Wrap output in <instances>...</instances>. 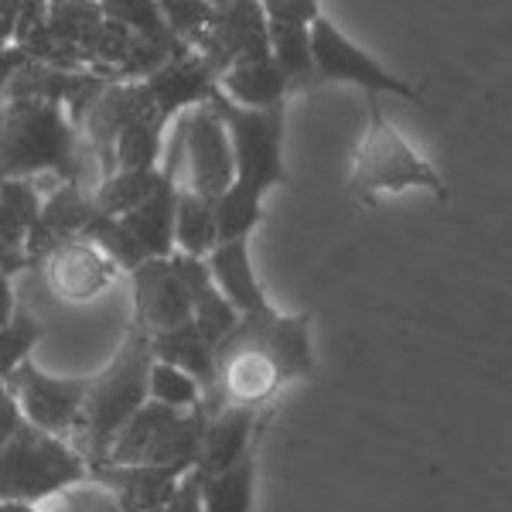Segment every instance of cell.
Listing matches in <instances>:
<instances>
[{"instance_id": "11", "label": "cell", "mask_w": 512, "mask_h": 512, "mask_svg": "<svg viewBox=\"0 0 512 512\" xmlns=\"http://www.w3.org/2000/svg\"><path fill=\"white\" fill-rule=\"evenodd\" d=\"M185 161L188 178L178 185L192 188L195 195L216 202L219 195L233 185V147H229L226 123L209 103H198L185 120H181L178 137V164Z\"/></svg>"}, {"instance_id": "15", "label": "cell", "mask_w": 512, "mask_h": 512, "mask_svg": "<svg viewBox=\"0 0 512 512\" xmlns=\"http://www.w3.org/2000/svg\"><path fill=\"white\" fill-rule=\"evenodd\" d=\"M96 216L93 209V195L89 188L72 185V181H59L48 195H41V209L35 226L28 229V239H24V260L41 263L55 246L69 243V239H79L82 229L89 226V219Z\"/></svg>"}, {"instance_id": "6", "label": "cell", "mask_w": 512, "mask_h": 512, "mask_svg": "<svg viewBox=\"0 0 512 512\" xmlns=\"http://www.w3.org/2000/svg\"><path fill=\"white\" fill-rule=\"evenodd\" d=\"M369 103V130L359 144L352 168V195L362 205H376V195L383 192H403V188H427L434 198H448V185L437 175V168L427 158H420L414 147L400 137V130L386 120L379 96L366 93Z\"/></svg>"}, {"instance_id": "40", "label": "cell", "mask_w": 512, "mask_h": 512, "mask_svg": "<svg viewBox=\"0 0 512 512\" xmlns=\"http://www.w3.org/2000/svg\"><path fill=\"white\" fill-rule=\"evenodd\" d=\"M24 62H28V55H24L21 48H4V52H0V96L7 93L14 72H18Z\"/></svg>"}, {"instance_id": "32", "label": "cell", "mask_w": 512, "mask_h": 512, "mask_svg": "<svg viewBox=\"0 0 512 512\" xmlns=\"http://www.w3.org/2000/svg\"><path fill=\"white\" fill-rule=\"evenodd\" d=\"M99 4H103L106 18L123 24V28H130L140 38H147V41H175L154 0H99Z\"/></svg>"}, {"instance_id": "41", "label": "cell", "mask_w": 512, "mask_h": 512, "mask_svg": "<svg viewBox=\"0 0 512 512\" xmlns=\"http://www.w3.org/2000/svg\"><path fill=\"white\" fill-rule=\"evenodd\" d=\"M28 267V260H24L21 250H14V246H7L4 239H0V274L4 277H14L18 270Z\"/></svg>"}, {"instance_id": "28", "label": "cell", "mask_w": 512, "mask_h": 512, "mask_svg": "<svg viewBox=\"0 0 512 512\" xmlns=\"http://www.w3.org/2000/svg\"><path fill=\"white\" fill-rule=\"evenodd\" d=\"M82 239H89V243H93L96 250L113 263V267L127 270V274H130V270H137L144 260H151L144 246H140L137 239L120 226V219L99 216V212L89 219V226L82 229Z\"/></svg>"}, {"instance_id": "19", "label": "cell", "mask_w": 512, "mask_h": 512, "mask_svg": "<svg viewBox=\"0 0 512 512\" xmlns=\"http://www.w3.org/2000/svg\"><path fill=\"white\" fill-rule=\"evenodd\" d=\"M256 431V410L253 407H222L205 420L202 448H198L195 472L212 475L222 468L236 465L243 454H250V437Z\"/></svg>"}, {"instance_id": "43", "label": "cell", "mask_w": 512, "mask_h": 512, "mask_svg": "<svg viewBox=\"0 0 512 512\" xmlns=\"http://www.w3.org/2000/svg\"><path fill=\"white\" fill-rule=\"evenodd\" d=\"M0 512H45V509L28 506V502H0Z\"/></svg>"}, {"instance_id": "27", "label": "cell", "mask_w": 512, "mask_h": 512, "mask_svg": "<svg viewBox=\"0 0 512 512\" xmlns=\"http://www.w3.org/2000/svg\"><path fill=\"white\" fill-rule=\"evenodd\" d=\"M41 209V192L31 178H4L0 181V239L21 250L28 229L35 226ZM24 253V250H21Z\"/></svg>"}, {"instance_id": "9", "label": "cell", "mask_w": 512, "mask_h": 512, "mask_svg": "<svg viewBox=\"0 0 512 512\" xmlns=\"http://www.w3.org/2000/svg\"><path fill=\"white\" fill-rule=\"evenodd\" d=\"M161 117L158 103H154L151 89L144 79H106L89 99L86 113H82L79 134L86 140L89 154L99 158V178H110L113 171V144L130 123ZM164 120V117H161Z\"/></svg>"}, {"instance_id": "36", "label": "cell", "mask_w": 512, "mask_h": 512, "mask_svg": "<svg viewBox=\"0 0 512 512\" xmlns=\"http://www.w3.org/2000/svg\"><path fill=\"white\" fill-rule=\"evenodd\" d=\"M161 512H202V499H198V478H195V468L188 472L185 478L178 482L175 495L168 499V506Z\"/></svg>"}, {"instance_id": "29", "label": "cell", "mask_w": 512, "mask_h": 512, "mask_svg": "<svg viewBox=\"0 0 512 512\" xmlns=\"http://www.w3.org/2000/svg\"><path fill=\"white\" fill-rule=\"evenodd\" d=\"M267 45L270 59L291 76V82L315 76L311 72V35L301 24H277L267 21Z\"/></svg>"}, {"instance_id": "34", "label": "cell", "mask_w": 512, "mask_h": 512, "mask_svg": "<svg viewBox=\"0 0 512 512\" xmlns=\"http://www.w3.org/2000/svg\"><path fill=\"white\" fill-rule=\"evenodd\" d=\"M154 4H158L171 38L181 41V45H192V38L202 31V24L212 11L209 0H154Z\"/></svg>"}, {"instance_id": "22", "label": "cell", "mask_w": 512, "mask_h": 512, "mask_svg": "<svg viewBox=\"0 0 512 512\" xmlns=\"http://www.w3.org/2000/svg\"><path fill=\"white\" fill-rule=\"evenodd\" d=\"M175 192L178 181L168 178L140 209L120 216V226L144 246L151 260H168L175 253Z\"/></svg>"}, {"instance_id": "2", "label": "cell", "mask_w": 512, "mask_h": 512, "mask_svg": "<svg viewBox=\"0 0 512 512\" xmlns=\"http://www.w3.org/2000/svg\"><path fill=\"white\" fill-rule=\"evenodd\" d=\"M209 106L226 123L229 147H233V185L212 202L219 243L246 239L263 219V198L274 185H284V103L270 110L236 106L216 89Z\"/></svg>"}, {"instance_id": "26", "label": "cell", "mask_w": 512, "mask_h": 512, "mask_svg": "<svg viewBox=\"0 0 512 512\" xmlns=\"http://www.w3.org/2000/svg\"><path fill=\"white\" fill-rule=\"evenodd\" d=\"M216 246H219V236H216V212H212V202L202 195H195L192 188L178 185V192H175V250L205 260Z\"/></svg>"}, {"instance_id": "17", "label": "cell", "mask_w": 512, "mask_h": 512, "mask_svg": "<svg viewBox=\"0 0 512 512\" xmlns=\"http://www.w3.org/2000/svg\"><path fill=\"white\" fill-rule=\"evenodd\" d=\"M144 86L151 89L154 103H158L161 117L168 123L185 106L209 103V96L216 93V72L202 62V55L192 52L188 45H181L161 69H154L144 79Z\"/></svg>"}, {"instance_id": "8", "label": "cell", "mask_w": 512, "mask_h": 512, "mask_svg": "<svg viewBox=\"0 0 512 512\" xmlns=\"http://www.w3.org/2000/svg\"><path fill=\"white\" fill-rule=\"evenodd\" d=\"M308 35H311V72L318 79L349 82V86H359L362 93H373V96L420 99L410 82H403L390 69H383L366 48H359L349 35H342L325 14L311 21Z\"/></svg>"}, {"instance_id": "25", "label": "cell", "mask_w": 512, "mask_h": 512, "mask_svg": "<svg viewBox=\"0 0 512 512\" xmlns=\"http://www.w3.org/2000/svg\"><path fill=\"white\" fill-rule=\"evenodd\" d=\"M168 181L161 168H147V171H113L110 178H99V185L93 188V209L99 216L120 219L127 212L140 209L158 188Z\"/></svg>"}, {"instance_id": "33", "label": "cell", "mask_w": 512, "mask_h": 512, "mask_svg": "<svg viewBox=\"0 0 512 512\" xmlns=\"http://www.w3.org/2000/svg\"><path fill=\"white\" fill-rule=\"evenodd\" d=\"M41 509L45 512H123L117 506V499H113L103 485L89 482V478L86 482L69 485V489H62L48 502H41Z\"/></svg>"}, {"instance_id": "31", "label": "cell", "mask_w": 512, "mask_h": 512, "mask_svg": "<svg viewBox=\"0 0 512 512\" xmlns=\"http://www.w3.org/2000/svg\"><path fill=\"white\" fill-rule=\"evenodd\" d=\"M147 400L164 403V407L175 410H192L202 400V390L188 373L168 366V362H151V376H147Z\"/></svg>"}, {"instance_id": "10", "label": "cell", "mask_w": 512, "mask_h": 512, "mask_svg": "<svg viewBox=\"0 0 512 512\" xmlns=\"http://www.w3.org/2000/svg\"><path fill=\"white\" fill-rule=\"evenodd\" d=\"M188 48L202 55V62L216 72V79L239 62L270 55L267 18L260 11V0H233V4L212 7Z\"/></svg>"}, {"instance_id": "24", "label": "cell", "mask_w": 512, "mask_h": 512, "mask_svg": "<svg viewBox=\"0 0 512 512\" xmlns=\"http://www.w3.org/2000/svg\"><path fill=\"white\" fill-rule=\"evenodd\" d=\"M198 478V499L202 512H253V478H256V458L253 451L243 454L236 465L222 468V472Z\"/></svg>"}, {"instance_id": "4", "label": "cell", "mask_w": 512, "mask_h": 512, "mask_svg": "<svg viewBox=\"0 0 512 512\" xmlns=\"http://www.w3.org/2000/svg\"><path fill=\"white\" fill-rule=\"evenodd\" d=\"M151 338L130 328L127 342L117 359L99 376H89L86 396H82V414L72 431V451L86 461V468L103 465L113 437L120 427L147 403V376H151Z\"/></svg>"}, {"instance_id": "38", "label": "cell", "mask_w": 512, "mask_h": 512, "mask_svg": "<svg viewBox=\"0 0 512 512\" xmlns=\"http://www.w3.org/2000/svg\"><path fill=\"white\" fill-rule=\"evenodd\" d=\"M14 41H18V7L14 0H0V52L14 48Z\"/></svg>"}, {"instance_id": "37", "label": "cell", "mask_w": 512, "mask_h": 512, "mask_svg": "<svg viewBox=\"0 0 512 512\" xmlns=\"http://www.w3.org/2000/svg\"><path fill=\"white\" fill-rule=\"evenodd\" d=\"M14 7H18V41H21L31 28H38L41 18H45L48 0H14ZM18 41H14V45H18Z\"/></svg>"}, {"instance_id": "44", "label": "cell", "mask_w": 512, "mask_h": 512, "mask_svg": "<svg viewBox=\"0 0 512 512\" xmlns=\"http://www.w3.org/2000/svg\"><path fill=\"white\" fill-rule=\"evenodd\" d=\"M222 4H233V0H209V7H222Z\"/></svg>"}, {"instance_id": "30", "label": "cell", "mask_w": 512, "mask_h": 512, "mask_svg": "<svg viewBox=\"0 0 512 512\" xmlns=\"http://www.w3.org/2000/svg\"><path fill=\"white\" fill-rule=\"evenodd\" d=\"M41 342V325L38 318H31L28 308H14V318L0 328V383L21 366L28 362V352Z\"/></svg>"}, {"instance_id": "12", "label": "cell", "mask_w": 512, "mask_h": 512, "mask_svg": "<svg viewBox=\"0 0 512 512\" xmlns=\"http://www.w3.org/2000/svg\"><path fill=\"white\" fill-rule=\"evenodd\" d=\"M4 386L11 390L14 403H18L21 417L31 427L55 437H69L76 431L79 414H82V396H86L89 376L79 379H55L41 373L31 362H21L11 376L4 379Z\"/></svg>"}, {"instance_id": "21", "label": "cell", "mask_w": 512, "mask_h": 512, "mask_svg": "<svg viewBox=\"0 0 512 512\" xmlns=\"http://www.w3.org/2000/svg\"><path fill=\"white\" fill-rule=\"evenodd\" d=\"M291 86H294L291 76H287L270 55L239 62L216 79V89L222 96L233 99L236 106H250V110H270V106H280Z\"/></svg>"}, {"instance_id": "39", "label": "cell", "mask_w": 512, "mask_h": 512, "mask_svg": "<svg viewBox=\"0 0 512 512\" xmlns=\"http://www.w3.org/2000/svg\"><path fill=\"white\" fill-rule=\"evenodd\" d=\"M21 410H18V403H14V396L11 390H7L4 383H0V441H4L7 434L14 431V427L21 424Z\"/></svg>"}, {"instance_id": "35", "label": "cell", "mask_w": 512, "mask_h": 512, "mask_svg": "<svg viewBox=\"0 0 512 512\" xmlns=\"http://www.w3.org/2000/svg\"><path fill=\"white\" fill-rule=\"evenodd\" d=\"M260 11L267 21L301 24V28H311V21L321 18L318 0H260Z\"/></svg>"}, {"instance_id": "20", "label": "cell", "mask_w": 512, "mask_h": 512, "mask_svg": "<svg viewBox=\"0 0 512 512\" xmlns=\"http://www.w3.org/2000/svg\"><path fill=\"white\" fill-rule=\"evenodd\" d=\"M205 267H209V274H212V280H216L222 297L233 304L239 315H253V311L270 308L267 294H263L260 280H256V274H253L250 243H246V239L219 243L216 250L205 256Z\"/></svg>"}, {"instance_id": "13", "label": "cell", "mask_w": 512, "mask_h": 512, "mask_svg": "<svg viewBox=\"0 0 512 512\" xmlns=\"http://www.w3.org/2000/svg\"><path fill=\"white\" fill-rule=\"evenodd\" d=\"M134 284V328L147 338L192 321V297L168 260H144L130 270Z\"/></svg>"}, {"instance_id": "23", "label": "cell", "mask_w": 512, "mask_h": 512, "mask_svg": "<svg viewBox=\"0 0 512 512\" xmlns=\"http://www.w3.org/2000/svg\"><path fill=\"white\" fill-rule=\"evenodd\" d=\"M151 352L158 362L181 369L198 383V390H209L212 383V342L195 328V321L171 328V332L151 335Z\"/></svg>"}, {"instance_id": "14", "label": "cell", "mask_w": 512, "mask_h": 512, "mask_svg": "<svg viewBox=\"0 0 512 512\" xmlns=\"http://www.w3.org/2000/svg\"><path fill=\"white\" fill-rule=\"evenodd\" d=\"M41 263H45L48 291L59 297V301H69V304L96 301L103 291H110V284L120 274V270L82 236L55 246Z\"/></svg>"}, {"instance_id": "42", "label": "cell", "mask_w": 512, "mask_h": 512, "mask_svg": "<svg viewBox=\"0 0 512 512\" xmlns=\"http://www.w3.org/2000/svg\"><path fill=\"white\" fill-rule=\"evenodd\" d=\"M14 308H18V301H14V291H11V277L0 274V328L14 318Z\"/></svg>"}, {"instance_id": "7", "label": "cell", "mask_w": 512, "mask_h": 512, "mask_svg": "<svg viewBox=\"0 0 512 512\" xmlns=\"http://www.w3.org/2000/svg\"><path fill=\"white\" fill-rule=\"evenodd\" d=\"M205 420L202 403L192 410H175L147 400L106 451V465H185L195 468L202 448Z\"/></svg>"}, {"instance_id": "3", "label": "cell", "mask_w": 512, "mask_h": 512, "mask_svg": "<svg viewBox=\"0 0 512 512\" xmlns=\"http://www.w3.org/2000/svg\"><path fill=\"white\" fill-rule=\"evenodd\" d=\"M86 158V140L59 103L0 96V181L59 175V181L82 185Z\"/></svg>"}, {"instance_id": "16", "label": "cell", "mask_w": 512, "mask_h": 512, "mask_svg": "<svg viewBox=\"0 0 512 512\" xmlns=\"http://www.w3.org/2000/svg\"><path fill=\"white\" fill-rule=\"evenodd\" d=\"M192 468L185 465H93L89 482L103 485L123 512H161L178 482Z\"/></svg>"}, {"instance_id": "18", "label": "cell", "mask_w": 512, "mask_h": 512, "mask_svg": "<svg viewBox=\"0 0 512 512\" xmlns=\"http://www.w3.org/2000/svg\"><path fill=\"white\" fill-rule=\"evenodd\" d=\"M168 263L178 274L181 284H185L188 297H192L195 328L209 338L212 345H216L222 335H229L236 328L239 311L226 301V297H222L216 280H212V274H209V267H205V260H198V256H185V253L175 250L168 256Z\"/></svg>"}, {"instance_id": "5", "label": "cell", "mask_w": 512, "mask_h": 512, "mask_svg": "<svg viewBox=\"0 0 512 512\" xmlns=\"http://www.w3.org/2000/svg\"><path fill=\"white\" fill-rule=\"evenodd\" d=\"M86 461L65 437L45 434L21 420L0 441V502L41 506L76 482H86Z\"/></svg>"}, {"instance_id": "1", "label": "cell", "mask_w": 512, "mask_h": 512, "mask_svg": "<svg viewBox=\"0 0 512 512\" xmlns=\"http://www.w3.org/2000/svg\"><path fill=\"white\" fill-rule=\"evenodd\" d=\"M315 373L311 315H280L274 308L239 315L236 328L212 345V383L202 390V410L274 403L284 386Z\"/></svg>"}]
</instances>
